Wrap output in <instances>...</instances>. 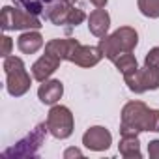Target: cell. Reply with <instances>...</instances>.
<instances>
[{"instance_id": "52a82bcc", "label": "cell", "mask_w": 159, "mask_h": 159, "mask_svg": "<svg viewBox=\"0 0 159 159\" xmlns=\"http://www.w3.org/2000/svg\"><path fill=\"white\" fill-rule=\"evenodd\" d=\"M47 127L54 139H58V140L69 139L73 135V127H75L71 111L64 105H51V111L47 114Z\"/></svg>"}, {"instance_id": "44dd1931", "label": "cell", "mask_w": 159, "mask_h": 159, "mask_svg": "<svg viewBox=\"0 0 159 159\" xmlns=\"http://www.w3.org/2000/svg\"><path fill=\"white\" fill-rule=\"evenodd\" d=\"M144 66H159V47H153L146 52Z\"/></svg>"}, {"instance_id": "2e32d148", "label": "cell", "mask_w": 159, "mask_h": 159, "mask_svg": "<svg viewBox=\"0 0 159 159\" xmlns=\"http://www.w3.org/2000/svg\"><path fill=\"white\" fill-rule=\"evenodd\" d=\"M118 152L122 157L125 159H140V142H139V135H122L120 144H118Z\"/></svg>"}, {"instance_id": "484cf974", "label": "cell", "mask_w": 159, "mask_h": 159, "mask_svg": "<svg viewBox=\"0 0 159 159\" xmlns=\"http://www.w3.org/2000/svg\"><path fill=\"white\" fill-rule=\"evenodd\" d=\"M90 2H92V4H94L96 8H105L109 0H90Z\"/></svg>"}, {"instance_id": "9a60e30c", "label": "cell", "mask_w": 159, "mask_h": 159, "mask_svg": "<svg viewBox=\"0 0 159 159\" xmlns=\"http://www.w3.org/2000/svg\"><path fill=\"white\" fill-rule=\"evenodd\" d=\"M17 47L23 54H34L43 47V36L39 30H25L17 38Z\"/></svg>"}, {"instance_id": "277c9868", "label": "cell", "mask_w": 159, "mask_h": 159, "mask_svg": "<svg viewBox=\"0 0 159 159\" xmlns=\"http://www.w3.org/2000/svg\"><path fill=\"white\" fill-rule=\"evenodd\" d=\"M49 133V127H47V122L43 124H38L25 139H21L17 144H13L11 148L4 150V157H11V159H25V157H36L38 155V150L41 148L45 137Z\"/></svg>"}, {"instance_id": "30bf717a", "label": "cell", "mask_w": 159, "mask_h": 159, "mask_svg": "<svg viewBox=\"0 0 159 159\" xmlns=\"http://www.w3.org/2000/svg\"><path fill=\"white\" fill-rule=\"evenodd\" d=\"M60 58H56L54 54H51V52H45V54H41L34 64H32V77H34V81H38V83H43V81H47V79L60 67Z\"/></svg>"}, {"instance_id": "4fadbf2b", "label": "cell", "mask_w": 159, "mask_h": 159, "mask_svg": "<svg viewBox=\"0 0 159 159\" xmlns=\"http://www.w3.org/2000/svg\"><path fill=\"white\" fill-rule=\"evenodd\" d=\"M103 52L99 47H92V45H79L75 54H73V64L79 67H94L101 62Z\"/></svg>"}, {"instance_id": "5b68a950", "label": "cell", "mask_w": 159, "mask_h": 159, "mask_svg": "<svg viewBox=\"0 0 159 159\" xmlns=\"http://www.w3.org/2000/svg\"><path fill=\"white\" fill-rule=\"evenodd\" d=\"M0 26L4 32H10V30H39L43 25L38 19V15L30 13L25 8L4 6L2 15H0Z\"/></svg>"}, {"instance_id": "603a6c76", "label": "cell", "mask_w": 159, "mask_h": 159, "mask_svg": "<svg viewBox=\"0 0 159 159\" xmlns=\"http://www.w3.org/2000/svg\"><path fill=\"white\" fill-rule=\"evenodd\" d=\"M148 155L152 159H159V139L148 142Z\"/></svg>"}, {"instance_id": "5bb4252c", "label": "cell", "mask_w": 159, "mask_h": 159, "mask_svg": "<svg viewBox=\"0 0 159 159\" xmlns=\"http://www.w3.org/2000/svg\"><path fill=\"white\" fill-rule=\"evenodd\" d=\"M86 21H88V30H90V34H94L96 38L107 36V32H109V28H111V15H109L107 10H103V8L94 10V11L88 15Z\"/></svg>"}, {"instance_id": "6da1fadb", "label": "cell", "mask_w": 159, "mask_h": 159, "mask_svg": "<svg viewBox=\"0 0 159 159\" xmlns=\"http://www.w3.org/2000/svg\"><path fill=\"white\" fill-rule=\"evenodd\" d=\"M139 43V32L131 26H120L118 30H114L111 36H103L99 39V49L103 52V58H109L111 62H114L120 54L124 52H133L135 47Z\"/></svg>"}, {"instance_id": "8992f818", "label": "cell", "mask_w": 159, "mask_h": 159, "mask_svg": "<svg viewBox=\"0 0 159 159\" xmlns=\"http://www.w3.org/2000/svg\"><path fill=\"white\" fill-rule=\"evenodd\" d=\"M127 88L135 94H144L148 90H159V66L137 67L124 75Z\"/></svg>"}, {"instance_id": "7a4b0ae2", "label": "cell", "mask_w": 159, "mask_h": 159, "mask_svg": "<svg viewBox=\"0 0 159 159\" xmlns=\"http://www.w3.org/2000/svg\"><path fill=\"white\" fill-rule=\"evenodd\" d=\"M150 112L152 109L144 101L125 103L120 116V135H139L142 131H150Z\"/></svg>"}, {"instance_id": "3957f363", "label": "cell", "mask_w": 159, "mask_h": 159, "mask_svg": "<svg viewBox=\"0 0 159 159\" xmlns=\"http://www.w3.org/2000/svg\"><path fill=\"white\" fill-rule=\"evenodd\" d=\"M4 73H6V90L13 98L25 96L30 86H32V79L30 73L25 67V62L19 56H6L4 58Z\"/></svg>"}, {"instance_id": "9c48e42d", "label": "cell", "mask_w": 159, "mask_h": 159, "mask_svg": "<svg viewBox=\"0 0 159 159\" xmlns=\"http://www.w3.org/2000/svg\"><path fill=\"white\" fill-rule=\"evenodd\" d=\"M79 45H81V43H79L77 39H73V38H54V39H51V41L45 43V52L54 54L62 62L64 60L71 62Z\"/></svg>"}, {"instance_id": "cb8c5ba5", "label": "cell", "mask_w": 159, "mask_h": 159, "mask_svg": "<svg viewBox=\"0 0 159 159\" xmlns=\"http://www.w3.org/2000/svg\"><path fill=\"white\" fill-rule=\"evenodd\" d=\"M11 47H13L11 38H10V36H4V38H2V56H4V58L11 54Z\"/></svg>"}, {"instance_id": "d4e9b609", "label": "cell", "mask_w": 159, "mask_h": 159, "mask_svg": "<svg viewBox=\"0 0 159 159\" xmlns=\"http://www.w3.org/2000/svg\"><path fill=\"white\" fill-rule=\"evenodd\" d=\"M64 157L66 159H69V157H83V152L79 150V148H67L64 152Z\"/></svg>"}, {"instance_id": "d6986e66", "label": "cell", "mask_w": 159, "mask_h": 159, "mask_svg": "<svg viewBox=\"0 0 159 159\" xmlns=\"http://www.w3.org/2000/svg\"><path fill=\"white\" fill-rule=\"evenodd\" d=\"M137 6L144 17L159 19V0H137Z\"/></svg>"}, {"instance_id": "ac0fdd59", "label": "cell", "mask_w": 159, "mask_h": 159, "mask_svg": "<svg viewBox=\"0 0 159 159\" xmlns=\"http://www.w3.org/2000/svg\"><path fill=\"white\" fill-rule=\"evenodd\" d=\"M13 2H15V4H19L21 8L28 10L30 13L39 15V13H43V11H45V8L52 2V0H13Z\"/></svg>"}, {"instance_id": "7c38bea8", "label": "cell", "mask_w": 159, "mask_h": 159, "mask_svg": "<svg viewBox=\"0 0 159 159\" xmlns=\"http://www.w3.org/2000/svg\"><path fill=\"white\" fill-rule=\"evenodd\" d=\"M73 10V4L66 2V0H52V2L45 8V19L51 21L54 26H66L67 17Z\"/></svg>"}, {"instance_id": "ba28073f", "label": "cell", "mask_w": 159, "mask_h": 159, "mask_svg": "<svg viewBox=\"0 0 159 159\" xmlns=\"http://www.w3.org/2000/svg\"><path fill=\"white\" fill-rule=\"evenodd\" d=\"M83 144H84V148H88L92 152H105L112 144V135L103 125H92L84 131Z\"/></svg>"}, {"instance_id": "7402d4cb", "label": "cell", "mask_w": 159, "mask_h": 159, "mask_svg": "<svg viewBox=\"0 0 159 159\" xmlns=\"http://www.w3.org/2000/svg\"><path fill=\"white\" fill-rule=\"evenodd\" d=\"M150 131L159 133V109H152L150 112Z\"/></svg>"}, {"instance_id": "ffe728a7", "label": "cell", "mask_w": 159, "mask_h": 159, "mask_svg": "<svg viewBox=\"0 0 159 159\" xmlns=\"http://www.w3.org/2000/svg\"><path fill=\"white\" fill-rule=\"evenodd\" d=\"M84 19H88V17H86V13H84L81 8H75V6H73L71 13H69V17H67V25H66V26H67V32H69L73 26H79Z\"/></svg>"}, {"instance_id": "8fae6325", "label": "cell", "mask_w": 159, "mask_h": 159, "mask_svg": "<svg viewBox=\"0 0 159 159\" xmlns=\"http://www.w3.org/2000/svg\"><path fill=\"white\" fill-rule=\"evenodd\" d=\"M64 96V84L58 79H47L38 88V98L43 105H56Z\"/></svg>"}, {"instance_id": "4316f807", "label": "cell", "mask_w": 159, "mask_h": 159, "mask_svg": "<svg viewBox=\"0 0 159 159\" xmlns=\"http://www.w3.org/2000/svg\"><path fill=\"white\" fill-rule=\"evenodd\" d=\"M66 2H69V4H75V2H77V0H66Z\"/></svg>"}, {"instance_id": "e0dca14e", "label": "cell", "mask_w": 159, "mask_h": 159, "mask_svg": "<svg viewBox=\"0 0 159 159\" xmlns=\"http://www.w3.org/2000/svg\"><path fill=\"white\" fill-rule=\"evenodd\" d=\"M112 64L116 66V69H118L122 75H125V73H129V71H133V69H137V67H139L137 58H135V54H133V52H124V54H120Z\"/></svg>"}]
</instances>
